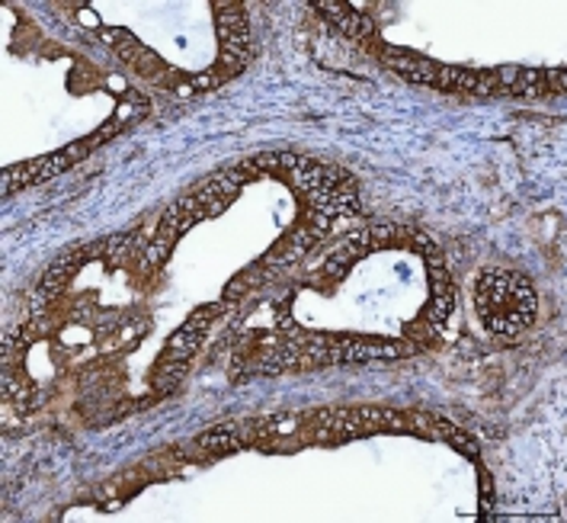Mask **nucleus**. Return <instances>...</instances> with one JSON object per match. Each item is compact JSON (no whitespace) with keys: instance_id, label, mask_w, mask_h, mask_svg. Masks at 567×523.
<instances>
[{"instance_id":"nucleus-5","label":"nucleus","mask_w":567,"mask_h":523,"mask_svg":"<svg viewBox=\"0 0 567 523\" xmlns=\"http://www.w3.org/2000/svg\"><path fill=\"white\" fill-rule=\"evenodd\" d=\"M120 245L122 238H103V242H87V245L68 247L61 257H55V264L45 270V277L39 279V286H35V293H32V308L39 311L49 299H55L61 289H64V283L81 270V264L96 260L100 254H110V250H116Z\"/></svg>"},{"instance_id":"nucleus-9","label":"nucleus","mask_w":567,"mask_h":523,"mask_svg":"<svg viewBox=\"0 0 567 523\" xmlns=\"http://www.w3.org/2000/svg\"><path fill=\"white\" fill-rule=\"evenodd\" d=\"M199 443L212 450V453H225V450H238V437L231 431H212L206 437H199Z\"/></svg>"},{"instance_id":"nucleus-4","label":"nucleus","mask_w":567,"mask_h":523,"mask_svg":"<svg viewBox=\"0 0 567 523\" xmlns=\"http://www.w3.org/2000/svg\"><path fill=\"white\" fill-rule=\"evenodd\" d=\"M228 308H231L228 299L196 308V311H193V318L179 328L174 338H171V343H167V353H164V363H161V386H164V389H174V386H177L179 376H183V370H186V363H189V357L203 347L206 328H209L212 321H215L221 311H228Z\"/></svg>"},{"instance_id":"nucleus-8","label":"nucleus","mask_w":567,"mask_h":523,"mask_svg":"<svg viewBox=\"0 0 567 523\" xmlns=\"http://www.w3.org/2000/svg\"><path fill=\"white\" fill-rule=\"evenodd\" d=\"M324 17H328L330 23L337 27L340 32H347V35H353V39H369L372 32H375V23L369 20V17H362L359 10H353L350 3H337V0H318L315 3Z\"/></svg>"},{"instance_id":"nucleus-6","label":"nucleus","mask_w":567,"mask_h":523,"mask_svg":"<svg viewBox=\"0 0 567 523\" xmlns=\"http://www.w3.org/2000/svg\"><path fill=\"white\" fill-rule=\"evenodd\" d=\"M218 20V45H221V71L231 78L250 62V27L240 3H215Z\"/></svg>"},{"instance_id":"nucleus-10","label":"nucleus","mask_w":567,"mask_h":523,"mask_svg":"<svg viewBox=\"0 0 567 523\" xmlns=\"http://www.w3.org/2000/svg\"><path fill=\"white\" fill-rule=\"evenodd\" d=\"M545 81H551V91H565V71L561 68L545 71Z\"/></svg>"},{"instance_id":"nucleus-1","label":"nucleus","mask_w":567,"mask_h":523,"mask_svg":"<svg viewBox=\"0 0 567 523\" xmlns=\"http://www.w3.org/2000/svg\"><path fill=\"white\" fill-rule=\"evenodd\" d=\"M475 308L481 325L494 338H516L533 328L538 296L533 279L509 267H484L475 279Z\"/></svg>"},{"instance_id":"nucleus-2","label":"nucleus","mask_w":567,"mask_h":523,"mask_svg":"<svg viewBox=\"0 0 567 523\" xmlns=\"http://www.w3.org/2000/svg\"><path fill=\"white\" fill-rule=\"evenodd\" d=\"M247 177H250V167L221 171V174L209 177L206 184H199V189H193V193H186L183 199H177V203L164 213V222H161V228H157V235H154V242H151L148 254H145V264H148V267H157V264L171 254V247L177 245V238L183 232H189L199 218L209 216V209L215 213V209L225 206V199H218L215 206H212V199L221 196V193H231V189L238 184H244Z\"/></svg>"},{"instance_id":"nucleus-7","label":"nucleus","mask_w":567,"mask_h":523,"mask_svg":"<svg viewBox=\"0 0 567 523\" xmlns=\"http://www.w3.org/2000/svg\"><path fill=\"white\" fill-rule=\"evenodd\" d=\"M411 238L423 247V254H426V274H430V306H426V318L433 321V325H443L449 318V311H452V283H449L446 267H443V260L436 257V245L426 238V235H420V232H411Z\"/></svg>"},{"instance_id":"nucleus-3","label":"nucleus","mask_w":567,"mask_h":523,"mask_svg":"<svg viewBox=\"0 0 567 523\" xmlns=\"http://www.w3.org/2000/svg\"><path fill=\"white\" fill-rule=\"evenodd\" d=\"M110 132H113V125L110 129H100L93 139L87 142H74V145H68V148H61L59 154H45V157H35V161H27V164H13V167H7L3 171V177H0V189L10 196V193H17L20 186H30V184H45V181H52V177H59L64 174L68 167H74L81 157H87L103 139H110Z\"/></svg>"}]
</instances>
